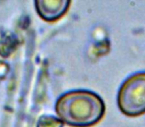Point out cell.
<instances>
[{
    "instance_id": "1",
    "label": "cell",
    "mask_w": 145,
    "mask_h": 127,
    "mask_svg": "<svg viewBox=\"0 0 145 127\" xmlns=\"http://www.w3.org/2000/svg\"><path fill=\"white\" fill-rule=\"evenodd\" d=\"M104 100L90 91H71L56 100L58 118L69 126L90 127L97 124L105 114Z\"/></svg>"
},
{
    "instance_id": "4",
    "label": "cell",
    "mask_w": 145,
    "mask_h": 127,
    "mask_svg": "<svg viewBox=\"0 0 145 127\" xmlns=\"http://www.w3.org/2000/svg\"><path fill=\"white\" fill-rule=\"evenodd\" d=\"M37 127H63V122L54 116H42L38 121Z\"/></svg>"
},
{
    "instance_id": "3",
    "label": "cell",
    "mask_w": 145,
    "mask_h": 127,
    "mask_svg": "<svg viewBox=\"0 0 145 127\" xmlns=\"http://www.w3.org/2000/svg\"><path fill=\"white\" fill-rule=\"evenodd\" d=\"M70 5L68 0H36L35 6L40 17L46 22L60 19L67 12Z\"/></svg>"
},
{
    "instance_id": "2",
    "label": "cell",
    "mask_w": 145,
    "mask_h": 127,
    "mask_svg": "<svg viewBox=\"0 0 145 127\" xmlns=\"http://www.w3.org/2000/svg\"><path fill=\"white\" fill-rule=\"evenodd\" d=\"M120 111L130 117L145 113V73L130 75L123 81L118 95Z\"/></svg>"
}]
</instances>
